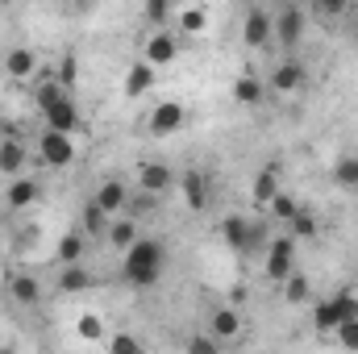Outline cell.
Segmentation results:
<instances>
[{"instance_id": "33", "label": "cell", "mask_w": 358, "mask_h": 354, "mask_svg": "<svg viewBox=\"0 0 358 354\" xmlns=\"http://www.w3.org/2000/svg\"><path fill=\"white\" fill-rule=\"evenodd\" d=\"M313 13H321V17H346V13H355V4L350 0H313Z\"/></svg>"}, {"instance_id": "32", "label": "cell", "mask_w": 358, "mask_h": 354, "mask_svg": "<svg viewBox=\"0 0 358 354\" xmlns=\"http://www.w3.org/2000/svg\"><path fill=\"white\" fill-rule=\"evenodd\" d=\"M108 354H146V351H142V342L134 334H113L108 338Z\"/></svg>"}, {"instance_id": "13", "label": "cell", "mask_w": 358, "mask_h": 354, "mask_svg": "<svg viewBox=\"0 0 358 354\" xmlns=\"http://www.w3.org/2000/svg\"><path fill=\"white\" fill-rule=\"evenodd\" d=\"M242 334V313L238 309H213L208 317V338L213 342H234Z\"/></svg>"}, {"instance_id": "18", "label": "cell", "mask_w": 358, "mask_h": 354, "mask_svg": "<svg viewBox=\"0 0 358 354\" xmlns=\"http://www.w3.org/2000/svg\"><path fill=\"white\" fill-rule=\"evenodd\" d=\"M150 88H155V67L138 59V63L125 71V96H129V100H138V96H146Z\"/></svg>"}, {"instance_id": "26", "label": "cell", "mask_w": 358, "mask_h": 354, "mask_svg": "<svg viewBox=\"0 0 358 354\" xmlns=\"http://www.w3.org/2000/svg\"><path fill=\"white\" fill-rule=\"evenodd\" d=\"M283 300H287V304H308V279H304L300 271H292V275L283 279Z\"/></svg>"}, {"instance_id": "29", "label": "cell", "mask_w": 358, "mask_h": 354, "mask_svg": "<svg viewBox=\"0 0 358 354\" xmlns=\"http://www.w3.org/2000/svg\"><path fill=\"white\" fill-rule=\"evenodd\" d=\"M334 183L338 187H358V155H346L334 163Z\"/></svg>"}, {"instance_id": "37", "label": "cell", "mask_w": 358, "mask_h": 354, "mask_svg": "<svg viewBox=\"0 0 358 354\" xmlns=\"http://www.w3.org/2000/svg\"><path fill=\"white\" fill-rule=\"evenodd\" d=\"M171 13H176V8H171L167 0H150V4H146V21H150V25H163Z\"/></svg>"}, {"instance_id": "10", "label": "cell", "mask_w": 358, "mask_h": 354, "mask_svg": "<svg viewBox=\"0 0 358 354\" xmlns=\"http://www.w3.org/2000/svg\"><path fill=\"white\" fill-rule=\"evenodd\" d=\"M308 84V71H304V63H296V59H283L275 71H271V88L279 92V96H292V92H300Z\"/></svg>"}, {"instance_id": "12", "label": "cell", "mask_w": 358, "mask_h": 354, "mask_svg": "<svg viewBox=\"0 0 358 354\" xmlns=\"http://www.w3.org/2000/svg\"><path fill=\"white\" fill-rule=\"evenodd\" d=\"M179 187H183V200H187V208H192V213H200V208L208 204V196H213L208 176H204V171H196V167L179 176Z\"/></svg>"}, {"instance_id": "35", "label": "cell", "mask_w": 358, "mask_h": 354, "mask_svg": "<svg viewBox=\"0 0 358 354\" xmlns=\"http://www.w3.org/2000/svg\"><path fill=\"white\" fill-rule=\"evenodd\" d=\"M183 354H221V342H213L208 334H192L187 346H183Z\"/></svg>"}, {"instance_id": "22", "label": "cell", "mask_w": 358, "mask_h": 354, "mask_svg": "<svg viewBox=\"0 0 358 354\" xmlns=\"http://www.w3.org/2000/svg\"><path fill=\"white\" fill-rule=\"evenodd\" d=\"M92 288V275L88 267H59V292H67V296H76V292H88Z\"/></svg>"}, {"instance_id": "28", "label": "cell", "mask_w": 358, "mask_h": 354, "mask_svg": "<svg viewBox=\"0 0 358 354\" xmlns=\"http://www.w3.org/2000/svg\"><path fill=\"white\" fill-rule=\"evenodd\" d=\"M329 304H334V313H338V325L358 321V296L355 292H338V296H329Z\"/></svg>"}, {"instance_id": "15", "label": "cell", "mask_w": 358, "mask_h": 354, "mask_svg": "<svg viewBox=\"0 0 358 354\" xmlns=\"http://www.w3.org/2000/svg\"><path fill=\"white\" fill-rule=\"evenodd\" d=\"M4 200H8V208H29V204L38 200V179H29V176L8 179V187H4Z\"/></svg>"}, {"instance_id": "2", "label": "cell", "mask_w": 358, "mask_h": 354, "mask_svg": "<svg viewBox=\"0 0 358 354\" xmlns=\"http://www.w3.org/2000/svg\"><path fill=\"white\" fill-rule=\"evenodd\" d=\"M304 25H308V13H304L300 4H283V8L275 13V38H279V46L296 50L300 38H304Z\"/></svg>"}, {"instance_id": "8", "label": "cell", "mask_w": 358, "mask_h": 354, "mask_svg": "<svg viewBox=\"0 0 358 354\" xmlns=\"http://www.w3.org/2000/svg\"><path fill=\"white\" fill-rule=\"evenodd\" d=\"M171 183H176V176H171L167 163H138V187H142V196H155L159 200Z\"/></svg>"}, {"instance_id": "17", "label": "cell", "mask_w": 358, "mask_h": 354, "mask_svg": "<svg viewBox=\"0 0 358 354\" xmlns=\"http://www.w3.org/2000/svg\"><path fill=\"white\" fill-rule=\"evenodd\" d=\"M279 196V163H267L259 176H255V204L271 208V200Z\"/></svg>"}, {"instance_id": "6", "label": "cell", "mask_w": 358, "mask_h": 354, "mask_svg": "<svg viewBox=\"0 0 358 354\" xmlns=\"http://www.w3.org/2000/svg\"><path fill=\"white\" fill-rule=\"evenodd\" d=\"M183 121H187V108H183L179 100H159L155 113H150V121H146V129H150L155 138H167V134H179Z\"/></svg>"}, {"instance_id": "30", "label": "cell", "mask_w": 358, "mask_h": 354, "mask_svg": "<svg viewBox=\"0 0 358 354\" xmlns=\"http://www.w3.org/2000/svg\"><path fill=\"white\" fill-rule=\"evenodd\" d=\"M296 213H300V200H296L292 192H279V196L271 200V217H275V221H283V225H287Z\"/></svg>"}, {"instance_id": "34", "label": "cell", "mask_w": 358, "mask_h": 354, "mask_svg": "<svg viewBox=\"0 0 358 354\" xmlns=\"http://www.w3.org/2000/svg\"><path fill=\"white\" fill-rule=\"evenodd\" d=\"M84 234H108V217L92 200H88V208H84Z\"/></svg>"}, {"instance_id": "14", "label": "cell", "mask_w": 358, "mask_h": 354, "mask_svg": "<svg viewBox=\"0 0 358 354\" xmlns=\"http://www.w3.org/2000/svg\"><path fill=\"white\" fill-rule=\"evenodd\" d=\"M104 238L113 242V250H121V255H125V250H129V246H134L142 234H138V221H134V217H113Z\"/></svg>"}, {"instance_id": "7", "label": "cell", "mask_w": 358, "mask_h": 354, "mask_svg": "<svg viewBox=\"0 0 358 354\" xmlns=\"http://www.w3.org/2000/svg\"><path fill=\"white\" fill-rule=\"evenodd\" d=\"M92 204L113 221L117 213H125V204H129V187L121 183V179H104L100 187H96V196H92Z\"/></svg>"}, {"instance_id": "11", "label": "cell", "mask_w": 358, "mask_h": 354, "mask_svg": "<svg viewBox=\"0 0 358 354\" xmlns=\"http://www.w3.org/2000/svg\"><path fill=\"white\" fill-rule=\"evenodd\" d=\"M179 55V34H150L146 38V55H142V63H150V67H167L171 59Z\"/></svg>"}, {"instance_id": "16", "label": "cell", "mask_w": 358, "mask_h": 354, "mask_svg": "<svg viewBox=\"0 0 358 354\" xmlns=\"http://www.w3.org/2000/svg\"><path fill=\"white\" fill-rule=\"evenodd\" d=\"M84 250H88V238H84V229H67L63 238H59V250H55V259L63 267H76L84 259Z\"/></svg>"}, {"instance_id": "20", "label": "cell", "mask_w": 358, "mask_h": 354, "mask_svg": "<svg viewBox=\"0 0 358 354\" xmlns=\"http://www.w3.org/2000/svg\"><path fill=\"white\" fill-rule=\"evenodd\" d=\"M34 67H38V55H34L29 46H13V50L4 55V71H8L13 80H25V76H34Z\"/></svg>"}, {"instance_id": "1", "label": "cell", "mask_w": 358, "mask_h": 354, "mask_svg": "<svg viewBox=\"0 0 358 354\" xmlns=\"http://www.w3.org/2000/svg\"><path fill=\"white\" fill-rule=\"evenodd\" d=\"M163 263H167L163 242H159V238H138V242L125 250V259H121V275H125V283H134V288H155L159 275H163Z\"/></svg>"}, {"instance_id": "5", "label": "cell", "mask_w": 358, "mask_h": 354, "mask_svg": "<svg viewBox=\"0 0 358 354\" xmlns=\"http://www.w3.org/2000/svg\"><path fill=\"white\" fill-rule=\"evenodd\" d=\"M242 38H246V46H267L271 38H275V13L263 8V4H255L250 13H246V21H242Z\"/></svg>"}, {"instance_id": "40", "label": "cell", "mask_w": 358, "mask_h": 354, "mask_svg": "<svg viewBox=\"0 0 358 354\" xmlns=\"http://www.w3.org/2000/svg\"><path fill=\"white\" fill-rule=\"evenodd\" d=\"M355 13H358V8H355Z\"/></svg>"}, {"instance_id": "9", "label": "cell", "mask_w": 358, "mask_h": 354, "mask_svg": "<svg viewBox=\"0 0 358 354\" xmlns=\"http://www.w3.org/2000/svg\"><path fill=\"white\" fill-rule=\"evenodd\" d=\"M42 117H46V129H50V134H67V138H71V134L80 129V104H76L71 96L59 100L55 108H46Z\"/></svg>"}, {"instance_id": "19", "label": "cell", "mask_w": 358, "mask_h": 354, "mask_svg": "<svg viewBox=\"0 0 358 354\" xmlns=\"http://www.w3.org/2000/svg\"><path fill=\"white\" fill-rule=\"evenodd\" d=\"M21 171H25V146H21L17 138H4V142H0V176L17 179Z\"/></svg>"}, {"instance_id": "3", "label": "cell", "mask_w": 358, "mask_h": 354, "mask_svg": "<svg viewBox=\"0 0 358 354\" xmlns=\"http://www.w3.org/2000/svg\"><path fill=\"white\" fill-rule=\"evenodd\" d=\"M292 263H296V238H292V234H279L267 246V267H263V271H267V279L283 283V279L296 271Z\"/></svg>"}, {"instance_id": "27", "label": "cell", "mask_w": 358, "mask_h": 354, "mask_svg": "<svg viewBox=\"0 0 358 354\" xmlns=\"http://www.w3.org/2000/svg\"><path fill=\"white\" fill-rule=\"evenodd\" d=\"M313 325H317V334H338V313H334L329 300H317L313 304Z\"/></svg>"}, {"instance_id": "38", "label": "cell", "mask_w": 358, "mask_h": 354, "mask_svg": "<svg viewBox=\"0 0 358 354\" xmlns=\"http://www.w3.org/2000/svg\"><path fill=\"white\" fill-rule=\"evenodd\" d=\"M346 351H355L358 354V321H346V325H338V334H334Z\"/></svg>"}, {"instance_id": "31", "label": "cell", "mask_w": 358, "mask_h": 354, "mask_svg": "<svg viewBox=\"0 0 358 354\" xmlns=\"http://www.w3.org/2000/svg\"><path fill=\"white\" fill-rule=\"evenodd\" d=\"M76 334H80L84 342H100V338H104V321H100L96 313H84V317L76 321Z\"/></svg>"}, {"instance_id": "39", "label": "cell", "mask_w": 358, "mask_h": 354, "mask_svg": "<svg viewBox=\"0 0 358 354\" xmlns=\"http://www.w3.org/2000/svg\"><path fill=\"white\" fill-rule=\"evenodd\" d=\"M0 354H13V351H8V346H0Z\"/></svg>"}, {"instance_id": "21", "label": "cell", "mask_w": 358, "mask_h": 354, "mask_svg": "<svg viewBox=\"0 0 358 354\" xmlns=\"http://www.w3.org/2000/svg\"><path fill=\"white\" fill-rule=\"evenodd\" d=\"M8 292L17 304H38L42 300V283L34 275H8Z\"/></svg>"}, {"instance_id": "23", "label": "cell", "mask_w": 358, "mask_h": 354, "mask_svg": "<svg viewBox=\"0 0 358 354\" xmlns=\"http://www.w3.org/2000/svg\"><path fill=\"white\" fill-rule=\"evenodd\" d=\"M317 229H321V221H317L313 208H300V213L287 221V234H292V238H317Z\"/></svg>"}, {"instance_id": "25", "label": "cell", "mask_w": 358, "mask_h": 354, "mask_svg": "<svg viewBox=\"0 0 358 354\" xmlns=\"http://www.w3.org/2000/svg\"><path fill=\"white\" fill-rule=\"evenodd\" d=\"M176 21H179V34H200V29L208 25V8H200V4H192V8H179Z\"/></svg>"}, {"instance_id": "4", "label": "cell", "mask_w": 358, "mask_h": 354, "mask_svg": "<svg viewBox=\"0 0 358 354\" xmlns=\"http://www.w3.org/2000/svg\"><path fill=\"white\" fill-rule=\"evenodd\" d=\"M38 150H42V163L46 167H55V171H63V167H71L76 163V142L67 138V134H42V142H38Z\"/></svg>"}, {"instance_id": "24", "label": "cell", "mask_w": 358, "mask_h": 354, "mask_svg": "<svg viewBox=\"0 0 358 354\" xmlns=\"http://www.w3.org/2000/svg\"><path fill=\"white\" fill-rule=\"evenodd\" d=\"M234 100H238V104H246V108L263 104V84H259L255 76H242V80L234 84Z\"/></svg>"}, {"instance_id": "36", "label": "cell", "mask_w": 358, "mask_h": 354, "mask_svg": "<svg viewBox=\"0 0 358 354\" xmlns=\"http://www.w3.org/2000/svg\"><path fill=\"white\" fill-rule=\"evenodd\" d=\"M55 80H59V84H63L67 92L76 88V55H63V63H59V71H55Z\"/></svg>"}]
</instances>
